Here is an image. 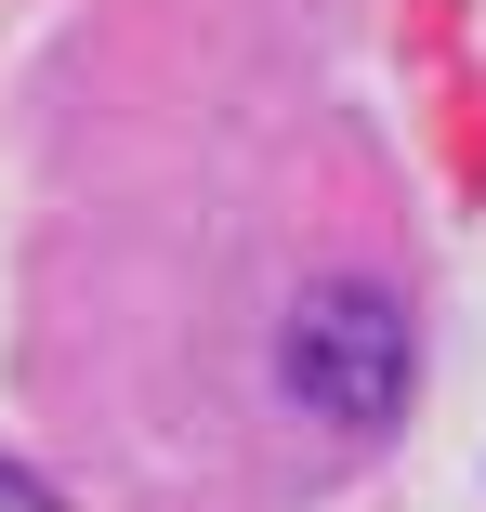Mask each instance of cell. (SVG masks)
Returning a JSON list of instances; mask_svg holds the SVG:
<instances>
[{"instance_id": "cell-1", "label": "cell", "mask_w": 486, "mask_h": 512, "mask_svg": "<svg viewBox=\"0 0 486 512\" xmlns=\"http://www.w3.org/2000/svg\"><path fill=\"white\" fill-rule=\"evenodd\" d=\"M0 512H66V499H53L40 473H14V460H0Z\"/></svg>"}]
</instances>
